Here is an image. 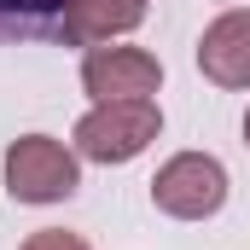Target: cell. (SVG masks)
<instances>
[{
    "label": "cell",
    "instance_id": "4",
    "mask_svg": "<svg viewBox=\"0 0 250 250\" xmlns=\"http://www.w3.org/2000/svg\"><path fill=\"white\" fill-rule=\"evenodd\" d=\"M157 87H163V59L146 47L105 41L82 53V93L93 105L99 99H157Z\"/></svg>",
    "mask_w": 250,
    "mask_h": 250
},
{
    "label": "cell",
    "instance_id": "1",
    "mask_svg": "<svg viewBox=\"0 0 250 250\" xmlns=\"http://www.w3.org/2000/svg\"><path fill=\"white\" fill-rule=\"evenodd\" d=\"M157 134H163V105L157 99H99L76 117L70 146H76L82 163L117 169V163H134Z\"/></svg>",
    "mask_w": 250,
    "mask_h": 250
},
{
    "label": "cell",
    "instance_id": "7",
    "mask_svg": "<svg viewBox=\"0 0 250 250\" xmlns=\"http://www.w3.org/2000/svg\"><path fill=\"white\" fill-rule=\"evenodd\" d=\"M64 0H0V41H53Z\"/></svg>",
    "mask_w": 250,
    "mask_h": 250
},
{
    "label": "cell",
    "instance_id": "6",
    "mask_svg": "<svg viewBox=\"0 0 250 250\" xmlns=\"http://www.w3.org/2000/svg\"><path fill=\"white\" fill-rule=\"evenodd\" d=\"M146 23V0H64L59 12V35L64 47H105V41H123Z\"/></svg>",
    "mask_w": 250,
    "mask_h": 250
},
{
    "label": "cell",
    "instance_id": "8",
    "mask_svg": "<svg viewBox=\"0 0 250 250\" xmlns=\"http://www.w3.org/2000/svg\"><path fill=\"white\" fill-rule=\"evenodd\" d=\"M18 250H93V245H87L82 233H70V227H35Z\"/></svg>",
    "mask_w": 250,
    "mask_h": 250
},
{
    "label": "cell",
    "instance_id": "9",
    "mask_svg": "<svg viewBox=\"0 0 250 250\" xmlns=\"http://www.w3.org/2000/svg\"><path fill=\"white\" fill-rule=\"evenodd\" d=\"M245 146H250V111H245Z\"/></svg>",
    "mask_w": 250,
    "mask_h": 250
},
{
    "label": "cell",
    "instance_id": "5",
    "mask_svg": "<svg viewBox=\"0 0 250 250\" xmlns=\"http://www.w3.org/2000/svg\"><path fill=\"white\" fill-rule=\"evenodd\" d=\"M198 70H204V82H215L227 93H250V6H227L221 18L204 23Z\"/></svg>",
    "mask_w": 250,
    "mask_h": 250
},
{
    "label": "cell",
    "instance_id": "2",
    "mask_svg": "<svg viewBox=\"0 0 250 250\" xmlns=\"http://www.w3.org/2000/svg\"><path fill=\"white\" fill-rule=\"evenodd\" d=\"M82 192V157L53 134H18L6 146V198L12 204H64Z\"/></svg>",
    "mask_w": 250,
    "mask_h": 250
},
{
    "label": "cell",
    "instance_id": "3",
    "mask_svg": "<svg viewBox=\"0 0 250 250\" xmlns=\"http://www.w3.org/2000/svg\"><path fill=\"white\" fill-rule=\"evenodd\" d=\"M227 192H233L227 163L209 157V151H175L151 175V204L169 221H209V215H221Z\"/></svg>",
    "mask_w": 250,
    "mask_h": 250
}]
</instances>
